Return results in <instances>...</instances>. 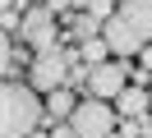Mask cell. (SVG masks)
<instances>
[{
	"label": "cell",
	"instance_id": "6da1fadb",
	"mask_svg": "<svg viewBox=\"0 0 152 138\" xmlns=\"http://www.w3.org/2000/svg\"><path fill=\"white\" fill-rule=\"evenodd\" d=\"M42 115H46V101L37 97L32 83H19V78L0 83V134L5 138H28L42 124Z\"/></svg>",
	"mask_w": 152,
	"mask_h": 138
},
{
	"label": "cell",
	"instance_id": "7a4b0ae2",
	"mask_svg": "<svg viewBox=\"0 0 152 138\" xmlns=\"http://www.w3.org/2000/svg\"><path fill=\"white\" fill-rule=\"evenodd\" d=\"M65 124L74 129L78 138H115V106L102 101V97H83Z\"/></svg>",
	"mask_w": 152,
	"mask_h": 138
},
{
	"label": "cell",
	"instance_id": "3957f363",
	"mask_svg": "<svg viewBox=\"0 0 152 138\" xmlns=\"http://www.w3.org/2000/svg\"><path fill=\"white\" fill-rule=\"evenodd\" d=\"M74 60H83V55H74V51H46V55H37L32 69H28L32 88H37V92L65 88V83H69V64H74Z\"/></svg>",
	"mask_w": 152,
	"mask_h": 138
},
{
	"label": "cell",
	"instance_id": "277c9868",
	"mask_svg": "<svg viewBox=\"0 0 152 138\" xmlns=\"http://www.w3.org/2000/svg\"><path fill=\"white\" fill-rule=\"evenodd\" d=\"M124 88H129V64H120V60H106V64H88V97L115 101V97H120Z\"/></svg>",
	"mask_w": 152,
	"mask_h": 138
},
{
	"label": "cell",
	"instance_id": "5b68a950",
	"mask_svg": "<svg viewBox=\"0 0 152 138\" xmlns=\"http://www.w3.org/2000/svg\"><path fill=\"white\" fill-rule=\"evenodd\" d=\"M19 37L32 46L37 55H46V51H56V14H51L46 5H37V9H28L23 14V28H19Z\"/></svg>",
	"mask_w": 152,
	"mask_h": 138
},
{
	"label": "cell",
	"instance_id": "8992f818",
	"mask_svg": "<svg viewBox=\"0 0 152 138\" xmlns=\"http://www.w3.org/2000/svg\"><path fill=\"white\" fill-rule=\"evenodd\" d=\"M115 14L134 28L143 46H152V0H115Z\"/></svg>",
	"mask_w": 152,
	"mask_h": 138
},
{
	"label": "cell",
	"instance_id": "52a82bcc",
	"mask_svg": "<svg viewBox=\"0 0 152 138\" xmlns=\"http://www.w3.org/2000/svg\"><path fill=\"white\" fill-rule=\"evenodd\" d=\"M115 110H120L124 120H138L143 110H148V92L143 88H124L120 97H115Z\"/></svg>",
	"mask_w": 152,
	"mask_h": 138
},
{
	"label": "cell",
	"instance_id": "ba28073f",
	"mask_svg": "<svg viewBox=\"0 0 152 138\" xmlns=\"http://www.w3.org/2000/svg\"><path fill=\"white\" fill-rule=\"evenodd\" d=\"M74 106H78V101H74V92H69V88L46 92V115H51V120H69V115H74Z\"/></svg>",
	"mask_w": 152,
	"mask_h": 138
},
{
	"label": "cell",
	"instance_id": "9c48e42d",
	"mask_svg": "<svg viewBox=\"0 0 152 138\" xmlns=\"http://www.w3.org/2000/svg\"><path fill=\"white\" fill-rule=\"evenodd\" d=\"M78 55H83V64H106L111 46H106V37H88V42L78 46Z\"/></svg>",
	"mask_w": 152,
	"mask_h": 138
},
{
	"label": "cell",
	"instance_id": "30bf717a",
	"mask_svg": "<svg viewBox=\"0 0 152 138\" xmlns=\"http://www.w3.org/2000/svg\"><path fill=\"white\" fill-rule=\"evenodd\" d=\"M102 28H97V18L92 14H78V18H69V37L74 42H88V37H97Z\"/></svg>",
	"mask_w": 152,
	"mask_h": 138
},
{
	"label": "cell",
	"instance_id": "8fae6325",
	"mask_svg": "<svg viewBox=\"0 0 152 138\" xmlns=\"http://www.w3.org/2000/svg\"><path fill=\"white\" fill-rule=\"evenodd\" d=\"M69 5H74V0H46V9H51V14H65Z\"/></svg>",
	"mask_w": 152,
	"mask_h": 138
},
{
	"label": "cell",
	"instance_id": "7c38bea8",
	"mask_svg": "<svg viewBox=\"0 0 152 138\" xmlns=\"http://www.w3.org/2000/svg\"><path fill=\"white\" fill-rule=\"evenodd\" d=\"M51 138H78V134H74V129L65 124V129H56V134H51Z\"/></svg>",
	"mask_w": 152,
	"mask_h": 138
},
{
	"label": "cell",
	"instance_id": "4fadbf2b",
	"mask_svg": "<svg viewBox=\"0 0 152 138\" xmlns=\"http://www.w3.org/2000/svg\"><path fill=\"white\" fill-rule=\"evenodd\" d=\"M143 69H152V46H143Z\"/></svg>",
	"mask_w": 152,
	"mask_h": 138
},
{
	"label": "cell",
	"instance_id": "5bb4252c",
	"mask_svg": "<svg viewBox=\"0 0 152 138\" xmlns=\"http://www.w3.org/2000/svg\"><path fill=\"white\" fill-rule=\"evenodd\" d=\"M92 5H97V0H74V9H83V14H88Z\"/></svg>",
	"mask_w": 152,
	"mask_h": 138
},
{
	"label": "cell",
	"instance_id": "9a60e30c",
	"mask_svg": "<svg viewBox=\"0 0 152 138\" xmlns=\"http://www.w3.org/2000/svg\"><path fill=\"white\" fill-rule=\"evenodd\" d=\"M42 5H46V0H42Z\"/></svg>",
	"mask_w": 152,
	"mask_h": 138
}]
</instances>
